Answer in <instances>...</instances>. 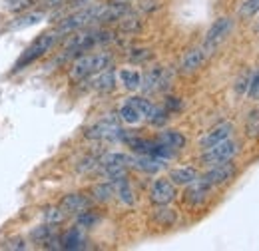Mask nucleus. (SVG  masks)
Here are the masks:
<instances>
[{
    "label": "nucleus",
    "instance_id": "obj_13",
    "mask_svg": "<svg viewBox=\"0 0 259 251\" xmlns=\"http://www.w3.org/2000/svg\"><path fill=\"white\" fill-rule=\"evenodd\" d=\"M203 60H205V50H203V48H192V50L184 56V60H182V72L192 74L195 70H199Z\"/></svg>",
    "mask_w": 259,
    "mask_h": 251
},
{
    "label": "nucleus",
    "instance_id": "obj_2",
    "mask_svg": "<svg viewBox=\"0 0 259 251\" xmlns=\"http://www.w3.org/2000/svg\"><path fill=\"white\" fill-rule=\"evenodd\" d=\"M100 6L102 4H96V6H88L84 10H78L74 14H70L68 18H64L60 24H58V32H74V30H80L84 26H88L90 22H96L98 16H100Z\"/></svg>",
    "mask_w": 259,
    "mask_h": 251
},
{
    "label": "nucleus",
    "instance_id": "obj_19",
    "mask_svg": "<svg viewBox=\"0 0 259 251\" xmlns=\"http://www.w3.org/2000/svg\"><path fill=\"white\" fill-rule=\"evenodd\" d=\"M42 18H44L42 12H30V14H24V16H20V18H16V20L10 24V28H12V30H22V28H28V26L38 24Z\"/></svg>",
    "mask_w": 259,
    "mask_h": 251
},
{
    "label": "nucleus",
    "instance_id": "obj_25",
    "mask_svg": "<svg viewBox=\"0 0 259 251\" xmlns=\"http://www.w3.org/2000/svg\"><path fill=\"white\" fill-rule=\"evenodd\" d=\"M259 12V0H243L241 8H239V16L241 18H253Z\"/></svg>",
    "mask_w": 259,
    "mask_h": 251
},
{
    "label": "nucleus",
    "instance_id": "obj_22",
    "mask_svg": "<svg viewBox=\"0 0 259 251\" xmlns=\"http://www.w3.org/2000/svg\"><path fill=\"white\" fill-rule=\"evenodd\" d=\"M120 120L126 122V124H138V122L142 120V114H140L130 102H126V104L120 108Z\"/></svg>",
    "mask_w": 259,
    "mask_h": 251
},
{
    "label": "nucleus",
    "instance_id": "obj_9",
    "mask_svg": "<svg viewBox=\"0 0 259 251\" xmlns=\"http://www.w3.org/2000/svg\"><path fill=\"white\" fill-rule=\"evenodd\" d=\"M231 132H233V124H231V122H222V124H218L215 128H211V130L199 140V146H201L203 150H207V148H211V146H215V144L227 140V138L231 136Z\"/></svg>",
    "mask_w": 259,
    "mask_h": 251
},
{
    "label": "nucleus",
    "instance_id": "obj_26",
    "mask_svg": "<svg viewBox=\"0 0 259 251\" xmlns=\"http://www.w3.org/2000/svg\"><path fill=\"white\" fill-rule=\"evenodd\" d=\"M36 4V0H6L4 8L10 10V12H22V10H28Z\"/></svg>",
    "mask_w": 259,
    "mask_h": 251
},
{
    "label": "nucleus",
    "instance_id": "obj_15",
    "mask_svg": "<svg viewBox=\"0 0 259 251\" xmlns=\"http://www.w3.org/2000/svg\"><path fill=\"white\" fill-rule=\"evenodd\" d=\"M209 189L211 188H209L207 184H203V182L197 178L194 184H190V188H188V191H186V201H188V203H194V205L201 203V201H205Z\"/></svg>",
    "mask_w": 259,
    "mask_h": 251
},
{
    "label": "nucleus",
    "instance_id": "obj_3",
    "mask_svg": "<svg viewBox=\"0 0 259 251\" xmlns=\"http://www.w3.org/2000/svg\"><path fill=\"white\" fill-rule=\"evenodd\" d=\"M237 150H239V146H237L233 140L227 138V140H224V142H220V144L207 148L205 154L201 156V163L211 168V165H218V163L229 161V159H233V156L237 154Z\"/></svg>",
    "mask_w": 259,
    "mask_h": 251
},
{
    "label": "nucleus",
    "instance_id": "obj_36",
    "mask_svg": "<svg viewBox=\"0 0 259 251\" xmlns=\"http://www.w3.org/2000/svg\"><path fill=\"white\" fill-rule=\"evenodd\" d=\"M46 4L48 6H60V4H64V0H46Z\"/></svg>",
    "mask_w": 259,
    "mask_h": 251
},
{
    "label": "nucleus",
    "instance_id": "obj_14",
    "mask_svg": "<svg viewBox=\"0 0 259 251\" xmlns=\"http://www.w3.org/2000/svg\"><path fill=\"white\" fill-rule=\"evenodd\" d=\"M197 170L195 168H178L169 172V182L174 186H190L197 180Z\"/></svg>",
    "mask_w": 259,
    "mask_h": 251
},
{
    "label": "nucleus",
    "instance_id": "obj_33",
    "mask_svg": "<svg viewBox=\"0 0 259 251\" xmlns=\"http://www.w3.org/2000/svg\"><path fill=\"white\" fill-rule=\"evenodd\" d=\"M249 76H251V72H243V76L237 80V86H235V90H237L239 94L247 90V84H249Z\"/></svg>",
    "mask_w": 259,
    "mask_h": 251
},
{
    "label": "nucleus",
    "instance_id": "obj_8",
    "mask_svg": "<svg viewBox=\"0 0 259 251\" xmlns=\"http://www.w3.org/2000/svg\"><path fill=\"white\" fill-rule=\"evenodd\" d=\"M150 199L156 205H167L176 199V186L169 180H156L152 191H150Z\"/></svg>",
    "mask_w": 259,
    "mask_h": 251
},
{
    "label": "nucleus",
    "instance_id": "obj_6",
    "mask_svg": "<svg viewBox=\"0 0 259 251\" xmlns=\"http://www.w3.org/2000/svg\"><path fill=\"white\" fill-rule=\"evenodd\" d=\"M86 136L92 138V140H122L124 130L118 126V122L114 118H106V120L92 126L86 132Z\"/></svg>",
    "mask_w": 259,
    "mask_h": 251
},
{
    "label": "nucleus",
    "instance_id": "obj_23",
    "mask_svg": "<svg viewBox=\"0 0 259 251\" xmlns=\"http://www.w3.org/2000/svg\"><path fill=\"white\" fill-rule=\"evenodd\" d=\"M128 102L142 114V118H148L150 112H152V108H154V104H152L150 100L142 98V96H132V98H128Z\"/></svg>",
    "mask_w": 259,
    "mask_h": 251
},
{
    "label": "nucleus",
    "instance_id": "obj_27",
    "mask_svg": "<svg viewBox=\"0 0 259 251\" xmlns=\"http://www.w3.org/2000/svg\"><path fill=\"white\" fill-rule=\"evenodd\" d=\"M50 237H54V227H52V223H48V225H42V227H36L32 231V239H40V243H46Z\"/></svg>",
    "mask_w": 259,
    "mask_h": 251
},
{
    "label": "nucleus",
    "instance_id": "obj_17",
    "mask_svg": "<svg viewBox=\"0 0 259 251\" xmlns=\"http://www.w3.org/2000/svg\"><path fill=\"white\" fill-rule=\"evenodd\" d=\"M114 86H116V72L108 66V68H104L100 72V76L94 80V88L98 92H112Z\"/></svg>",
    "mask_w": 259,
    "mask_h": 251
},
{
    "label": "nucleus",
    "instance_id": "obj_21",
    "mask_svg": "<svg viewBox=\"0 0 259 251\" xmlns=\"http://www.w3.org/2000/svg\"><path fill=\"white\" fill-rule=\"evenodd\" d=\"M60 243H62L64 249H80V247H84L82 245L84 237H82V233L78 229H70L64 237H60Z\"/></svg>",
    "mask_w": 259,
    "mask_h": 251
},
{
    "label": "nucleus",
    "instance_id": "obj_32",
    "mask_svg": "<svg viewBox=\"0 0 259 251\" xmlns=\"http://www.w3.org/2000/svg\"><path fill=\"white\" fill-rule=\"evenodd\" d=\"M98 221V216H94L92 212H82V214H78V223L82 225V227H90V225H94Z\"/></svg>",
    "mask_w": 259,
    "mask_h": 251
},
{
    "label": "nucleus",
    "instance_id": "obj_18",
    "mask_svg": "<svg viewBox=\"0 0 259 251\" xmlns=\"http://www.w3.org/2000/svg\"><path fill=\"white\" fill-rule=\"evenodd\" d=\"M158 142L163 144V146H167V148H171V150H182V148L186 146L184 134H180V132H176V130H165V132H162V134L158 136Z\"/></svg>",
    "mask_w": 259,
    "mask_h": 251
},
{
    "label": "nucleus",
    "instance_id": "obj_16",
    "mask_svg": "<svg viewBox=\"0 0 259 251\" xmlns=\"http://www.w3.org/2000/svg\"><path fill=\"white\" fill-rule=\"evenodd\" d=\"M163 70L162 68H154L150 70L144 78H142V84L140 88H144L146 92H152V90H158V88H163Z\"/></svg>",
    "mask_w": 259,
    "mask_h": 251
},
{
    "label": "nucleus",
    "instance_id": "obj_1",
    "mask_svg": "<svg viewBox=\"0 0 259 251\" xmlns=\"http://www.w3.org/2000/svg\"><path fill=\"white\" fill-rule=\"evenodd\" d=\"M112 62V56L110 54H88V56H82L80 60H76L72 70H70V78L74 82H80L96 72H102L104 68H108Z\"/></svg>",
    "mask_w": 259,
    "mask_h": 251
},
{
    "label": "nucleus",
    "instance_id": "obj_20",
    "mask_svg": "<svg viewBox=\"0 0 259 251\" xmlns=\"http://www.w3.org/2000/svg\"><path fill=\"white\" fill-rule=\"evenodd\" d=\"M120 80H122L126 90H138L140 84H142V74L138 70H122L120 72Z\"/></svg>",
    "mask_w": 259,
    "mask_h": 251
},
{
    "label": "nucleus",
    "instance_id": "obj_34",
    "mask_svg": "<svg viewBox=\"0 0 259 251\" xmlns=\"http://www.w3.org/2000/svg\"><path fill=\"white\" fill-rule=\"evenodd\" d=\"M6 247H8V249H26V243H24L22 239H12V241H8Z\"/></svg>",
    "mask_w": 259,
    "mask_h": 251
},
{
    "label": "nucleus",
    "instance_id": "obj_4",
    "mask_svg": "<svg viewBox=\"0 0 259 251\" xmlns=\"http://www.w3.org/2000/svg\"><path fill=\"white\" fill-rule=\"evenodd\" d=\"M54 42H56V34H42L40 38H36L32 44L26 48V52L22 54V58L16 62V70H20L22 66H28L30 62L34 60H38L40 56H44L52 46H54Z\"/></svg>",
    "mask_w": 259,
    "mask_h": 251
},
{
    "label": "nucleus",
    "instance_id": "obj_35",
    "mask_svg": "<svg viewBox=\"0 0 259 251\" xmlns=\"http://www.w3.org/2000/svg\"><path fill=\"white\" fill-rule=\"evenodd\" d=\"M167 110H182L180 98H167Z\"/></svg>",
    "mask_w": 259,
    "mask_h": 251
},
{
    "label": "nucleus",
    "instance_id": "obj_5",
    "mask_svg": "<svg viewBox=\"0 0 259 251\" xmlns=\"http://www.w3.org/2000/svg\"><path fill=\"white\" fill-rule=\"evenodd\" d=\"M231 26H233V22H231V18H218L213 24H211V28L207 30L205 34V42H203V50L205 52H211V50H215L220 44H222V40L226 38L229 30H231Z\"/></svg>",
    "mask_w": 259,
    "mask_h": 251
},
{
    "label": "nucleus",
    "instance_id": "obj_29",
    "mask_svg": "<svg viewBox=\"0 0 259 251\" xmlns=\"http://www.w3.org/2000/svg\"><path fill=\"white\" fill-rule=\"evenodd\" d=\"M44 220L46 223H60V221L64 220V212H62V207H50V210H46L44 212Z\"/></svg>",
    "mask_w": 259,
    "mask_h": 251
},
{
    "label": "nucleus",
    "instance_id": "obj_12",
    "mask_svg": "<svg viewBox=\"0 0 259 251\" xmlns=\"http://www.w3.org/2000/svg\"><path fill=\"white\" fill-rule=\"evenodd\" d=\"M130 165H134L136 170H142L146 174H156L163 168V159L156 156H138V157H130Z\"/></svg>",
    "mask_w": 259,
    "mask_h": 251
},
{
    "label": "nucleus",
    "instance_id": "obj_31",
    "mask_svg": "<svg viewBox=\"0 0 259 251\" xmlns=\"http://www.w3.org/2000/svg\"><path fill=\"white\" fill-rule=\"evenodd\" d=\"M247 134L249 136H257L259 134V112H251L249 120H247Z\"/></svg>",
    "mask_w": 259,
    "mask_h": 251
},
{
    "label": "nucleus",
    "instance_id": "obj_11",
    "mask_svg": "<svg viewBox=\"0 0 259 251\" xmlns=\"http://www.w3.org/2000/svg\"><path fill=\"white\" fill-rule=\"evenodd\" d=\"M60 207H62L64 214H76L78 216V214H82L90 207V199L82 193H68V195H64Z\"/></svg>",
    "mask_w": 259,
    "mask_h": 251
},
{
    "label": "nucleus",
    "instance_id": "obj_7",
    "mask_svg": "<svg viewBox=\"0 0 259 251\" xmlns=\"http://www.w3.org/2000/svg\"><path fill=\"white\" fill-rule=\"evenodd\" d=\"M235 176V165L229 161H224V163H218V165H211V170L201 178L203 184H207L209 188L213 186H222V184H227L231 178Z\"/></svg>",
    "mask_w": 259,
    "mask_h": 251
},
{
    "label": "nucleus",
    "instance_id": "obj_28",
    "mask_svg": "<svg viewBox=\"0 0 259 251\" xmlns=\"http://www.w3.org/2000/svg\"><path fill=\"white\" fill-rule=\"evenodd\" d=\"M245 94H247V98H251V100H259V68L255 72H251Z\"/></svg>",
    "mask_w": 259,
    "mask_h": 251
},
{
    "label": "nucleus",
    "instance_id": "obj_24",
    "mask_svg": "<svg viewBox=\"0 0 259 251\" xmlns=\"http://www.w3.org/2000/svg\"><path fill=\"white\" fill-rule=\"evenodd\" d=\"M92 193H94V197H96L98 201H110L112 195H114V186L110 182L108 184H98Z\"/></svg>",
    "mask_w": 259,
    "mask_h": 251
},
{
    "label": "nucleus",
    "instance_id": "obj_30",
    "mask_svg": "<svg viewBox=\"0 0 259 251\" xmlns=\"http://www.w3.org/2000/svg\"><path fill=\"white\" fill-rule=\"evenodd\" d=\"M156 220L160 221L162 225H171V223L176 221V214H174L171 210H158Z\"/></svg>",
    "mask_w": 259,
    "mask_h": 251
},
{
    "label": "nucleus",
    "instance_id": "obj_10",
    "mask_svg": "<svg viewBox=\"0 0 259 251\" xmlns=\"http://www.w3.org/2000/svg\"><path fill=\"white\" fill-rule=\"evenodd\" d=\"M130 6L126 2H110V4H102L100 6V16L98 22H112V20H120L122 16H126Z\"/></svg>",
    "mask_w": 259,
    "mask_h": 251
}]
</instances>
